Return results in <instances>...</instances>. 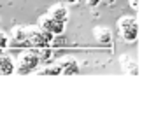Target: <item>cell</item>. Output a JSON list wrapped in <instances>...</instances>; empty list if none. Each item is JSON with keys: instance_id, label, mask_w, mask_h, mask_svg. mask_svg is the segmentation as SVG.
<instances>
[{"instance_id": "obj_1", "label": "cell", "mask_w": 149, "mask_h": 140, "mask_svg": "<svg viewBox=\"0 0 149 140\" xmlns=\"http://www.w3.org/2000/svg\"><path fill=\"white\" fill-rule=\"evenodd\" d=\"M54 35L39 28V26H25V42L26 46L33 47V49H40V47H47L53 42Z\"/></svg>"}, {"instance_id": "obj_2", "label": "cell", "mask_w": 149, "mask_h": 140, "mask_svg": "<svg viewBox=\"0 0 149 140\" xmlns=\"http://www.w3.org/2000/svg\"><path fill=\"white\" fill-rule=\"evenodd\" d=\"M40 63L39 53L37 49H30V51H23L18 54L16 61H14V72L18 74H30L32 70H35Z\"/></svg>"}, {"instance_id": "obj_3", "label": "cell", "mask_w": 149, "mask_h": 140, "mask_svg": "<svg viewBox=\"0 0 149 140\" xmlns=\"http://www.w3.org/2000/svg\"><path fill=\"white\" fill-rule=\"evenodd\" d=\"M118 28H119V35L126 44H133L137 42V35H139V26H137V18L135 16H121L118 19Z\"/></svg>"}, {"instance_id": "obj_4", "label": "cell", "mask_w": 149, "mask_h": 140, "mask_svg": "<svg viewBox=\"0 0 149 140\" xmlns=\"http://www.w3.org/2000/svg\"><path fill=\"white\" fill-rule=\"evenodd\" d=\"M39 28H42V30H46V32H49L56 37V35H61L65 32V23L51 18L49 14H44V16L39 18Z\"/></svg>"}, {"instance_id": "obj_5", "label": "cell", "mask_w": 149, "mask_h": 140, "mask_svg": "<svg viewBox=\"0 0 149 140\" xmlns=\"http://www.w3.org/2000/svg\"><path fill=\"white\" fill-rule=\"evenodd\" d=\"M56 65L60 68L61 76H76V74H79V63H77L76 58H72V56L61 58Z\"/></svg>"}, {"instance_id": "obj_6", "label": "cell", "mask_w": 149, "mask_h": 140, "mask_svg": "<svg viewBox=\"0 0 149 140\" xmlns=\"http://www.w3.org/2000/svg\"><path fill=\"white\" fill-rule=\"evenodd\" d=\"M93 37L100 46H112V32L107 26H95Z\"/></svg>"}, {"instance_id": "obj_7", "label": "cell", "mask_w": 149, "mask_h": 140, "mask_svg": "<svg viewBox=\"0 0 149 140\" xmlns=\"http://www.w3.org/2000/svg\"><path fill=\"white\" fill-rule=\"evenodd\" d=\"M47 14H49L51 18L58 19V21H63V23H67V19H68V9H67L65 4H56V6L49 7Z\"/></svg>"}, {"instance_id": "obj_8", "label": "cell", "mask_w": 149, "mask_h": 140, "mask_svg": "<svg viewBox=\"0 0 149 140\" xmlns=\"http://www.w3.org/2000/svg\"><path fill=\"white\" fill-rule=\"evenodd\" d=\"M14 74V60L7 54H0V76Z\"/></svg>"}, {"instance_id": "obj_9", "label": "cell", "mask_w": 149, "mask_h": 140, "mask_svg": "<svg viewBox=\"0 0 149 140\" xmlns=\"http://www.w3.org/2000/svg\"><path fill=\"white\" fill-rule=\"evenodd\" d=\"M119 63L128 70V74H132V76H137V72H139V70H137V63L135 61H132L130 60V56L128 54H123L121 58H119Z\"/></svg>"}, {"instance_id": "obj_10", "label": "cell", "mask_w": 149, "mask_h": 140, "mask_svg": "<svg viewBox=\"0 0 149 140\" xmlns=\"http://www.w3.org/2000/svg\"><path fill=\"white\" fill-rule=\"evenodd\" d=\"M11 40L14 44H23L25 42V26H14L11 30Z\"/></svg>"}, {"instance_id": "obj_11", "label": "cell", "mask_w": 149, "mask_h": 140, "mask_svg": "<svg viewBox=\"0 0 149 140\" xmlns=\"http://www.w3.org/2000/svg\"><path fill=\"white\" fill-rule=\"evenodd\" d=\"M37 74H39V76H61L58 65H46L42 70H39Z\"/></svg>"}, {"instance_id": "obj_12", "label": "cell", "mask_w": 149, "mask_h": 140, "mask_svg": "<svg viewBox=\"0 0 149 140\" xmlns=\"http://www.w3.org/2000/svg\"><path fill=\"white\" fill-rule=\"evenodd\" d=\"M9 46V35L6 33V32H2V30H0V51H2V49H6Z\"/></svg>"}, {"instance_id": "obj_13", "label": "cell", "mask_w": 149, "mask_h": 140, "mask_svg": "<svg viewBox=\"0 0 149 140\" xmlns=\"http://www.w3.org/2000/svg\"><path fill=\"white\" fill-rule=\"evenodd\" d=\"M86 4H88V7H98L102 4V0H86Z\"/></svg>"}, {"instance_id": "obj_14", "label": "cell", "mask_w": 149, "mask_h": 140, "mask_svg": "<svg viewBox=\"0 0 149 140\" xmlns=\"http://www.w3.org/2000/svg\"><path fill=\"white\" fill-rule=\"evenodd\" d=\"M128 4H130V7H132L133 11L139 9V0H128Z\"/></svg>"}, {"instance_id": "obj_15", "label": "cell", "mask_w": 149, "mask_h": 140, "mask_svg": "<svg viewBox=\"0 0 149 140\" xmlns=\"http://www.w3.org/2000/svg\"><path fill=\"white\" fill-rule=\"evenodd\" d=\"M77 2H79V0H65V4H70V6L72 4H77Z\"/></svg>"}]
</instances>
